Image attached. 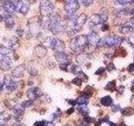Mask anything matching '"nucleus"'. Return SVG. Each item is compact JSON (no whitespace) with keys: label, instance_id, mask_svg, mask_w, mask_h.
I'll list each match as a JSON object with an SVG mask.
<instances>
[{"label":"nucleus","instance_id":"nucleus-51","mask_svg":"<svg viewBox=\"0 0 134 126\" xmlns=\"http://www.w3.org/2000/svg\"></svg>","mask_w":134,"mask_h":126},{"label":"nucleus","instance_id":"nucleus-17","mask_svg":"<svg viewBox=\"0 0 134 126\" xmlns=\"http://www.w3.org/2000/svg\"><path fill=\"white\" fill-rule=\"evenodd\" d=\"M47 53V49L43 45H38L35 48V55L38 58L44 57Z\"/></svg>","mask_w":134,"mask_h":126},{"label":"nucleus","instance_id":"nucleus-46","mask_svg":"<svg viewBox=\"0 0 134 126\" xmlns=\"http://www.w3.org/2000/svg\"><path fill=\"white\" fill-rule=\"evenodd\" d=\"M3 89V82H0V93H1V92H2Z\"/></svg>","mask_w":134,"mask_h":126},{"label":"nucleus","instance_id":"nucleus-9","mask_svg":"<svg viewBox=\"0 0 134 126\" xmlns=\"http://www.w3.org/2000/svg\"><path fill=\"white\" fill-rule=\"evenodd\" d=\"M107 20V16L106 14H92L89 19V27H95L98 24H103Z\"/></svg>","mask_w":134,"mask_h":126},{"label":"nucleus","instance_id":"nucleus-36","mask_svg":"<svg viewBox=\"0 0 134 126\" xmlns=\"http://www.w3.org/2000/svg\"><path fill=\"white\" fill-rule=\"evenodd\" d=\"M115 3H118L121 5H127V4H130L131 3H134V1H121V0H119V1H116Z\"/></svg>","mask_w":134,"mask_h":126},{"label":"nucleus","instance_id":"nucleus-48","mask_svg":"<svg viewBox=\"0 0 134 126\" xmlns=\"http://www.w3.org/2000/svg\"><path fill=\"white\" fill-rule=\"evenodd\" d=\"M0 126H7V124L4 123H0Z\"/></svg>","mask_w":134,"mask_h":126},{"label":"nucleus","instance_id":"nucleus-12","mask_svg":"<svg viewBox=\"0 0 134 126\" xmlns=\"http://www.w3.org/2000/svg\"><path fill=\"white\" fill-rule=\"evenodd\" d=\"M86 39L88 40V43L91 44L92 46H95V47L99 45V43L100 41V38L99 35L94 31H91L90 33H88Z\"/></svg>","mask_w":134,"mask_h":126},{"label":"nucleus","instance_id":"nucleus-26","mask_svg":"<svg viewBox=\"0 0 134 126\" xmlns=\"http://www.w3.org/2000/svg\"><path fill=\"white\" fill-rule=\"evenodd\" d=\"M88 56H88L87 54H84V53L79 55L78 57H77V61L79 63H84L88 59Z\"/></svg>","mask_w":134,"mask_h":126},{"label":"nucleus","instance_id":"nucleus-43","mask_svg":"<svg viewBox=\"0 0 134 126\" xmlns=\"http://www.w3.org/2000/svg\"><path fill=\"white\" fill-rule=\"evenodd\" d=\"M74 111H75V108H71L68 109L66 113H67V114H71V113H72Z\"/></svg>","mask_w":134,"mask_h":126},{"label":"nucleus","instance_id":"nucleus-22","mask_svg":"<svg viewBox=\"0 0 134 126\" xmlns=\"http://www.w3.org/2000/svg\"><path fill=\"white\" fill-rule=\"evenodd\" d=\"M100 103L104 105V106H110V105L112 103V98L110 96L103 97V98L100 99Z\"/></svg>","mask_w":134,"mask_h":126},{"label":"nucleus","instance_id":"nucleus-41","mask_svg":"<svg viewBox=\"0 0 134 126\" xmlns=\"http://www.w3.org/2000/svg\"><path fill=\"white\" fill-rule=\"evenodd\" d=\"M109 29V25L107 24H103L102 26V31H107Z\"/></svg>","mask_w":134,"mask_h":126},{"label":"nucleus","instance_id":"nucleus-28","mask_svg":"<svg viewBox=\"0 0 134 126\" xmlns=\"http://www.w3.org/2000/svg\"><path fill=\"white\" fill-rule=\"evenodd\" d=\"M116 86V81H111L107 83V85L105 87L106 90H114V87Z\"/></svg>","mask_w":134,"mask_h":126},{"label":"nucleus","instance_id":"nucleus-50","mask_svg":"<svg viewBox=\"0 0 134 126\" xmlns=\"http://www.w3.org/2000/svg\"><path fill=\"white\" fill-rule=\"evenodd\" d=\"M132 86H133V87H134V80H133V82H132Z\"/></svg>","mask_w":134,"mask_h":126},{"label":"nucleus","instance_id":"nucleus-39","mask_svg":"<svg viewBox=\"0 0 134 126\" xmlns=\"http://www.w3.org/2000/svg\"><path fill=\"white\" fill-rule=\"evenodd\" d=\"M107 70H108L109 71H113V70H115L116 67H115L114 65L112 64V63H109V64L107 65Z\"/></svg>","mask_w":134,"mask_h":126},{"label":"nucleus","instance_id":"nucleus-23","mask_svg":"<svg viewBox=\"0 0 134 126\" xmlns=\"http://www.w3.org/2000/svg\"><path fill=\"white\" fill-rule=\"evenodd\" d=\"M11 50L9 49V47H7L3 45H0V55L1 56H8Z\"/></svg>","mask_w":134,"mask_h":126},{"label":"nucleus","instance_id":"nucleus-24","mask_svg":"<svg viewBox=\"0 0 134 126\" xmlns=\"http://www.w3.org/2000/svg\"><path fill=\"white\" fill-rule=\"evenodd\" d=\"M79 113L82 114L83 116H86L88 113H89V109L87 108L86 105H81V106H78L77 108Z\"/></svg>","mask_w":134,"mask_h":126},{"label":"nucleus","instance_id":"nucleus-42","mask_svg":"<svg viewBox=\"0 0 134 126\" xmlns=\"http://www.w3.org/2000/svg\"><path fill=\"white\" fill-rule=\"evenodd\" d=\"M129 42L131 43L132 45H134V34H132V35L129 36Z\"/></svg>","mask_w":134,"mask_h":126},{"label":"nucleus","instance_id":"nucleus-29","mask_svg":"<svg viewBox=\"0 0 134 126\" xmlns=\"http://www.w3.org/2000/svg\"><path fill=\"white\" fill-rule=\"evenodd\" d=\"M72 83L75 84V85L76 86H81L82 84V79L81 77H75L73 80H72Z\"/></svg>","mask_w":134,"mask_h":126},{"label":"nucleus","instance_id":"nucleus-31","mask_svg":"<svg viewBox=\"0 0 134 126\" xmlns=\"http://www.w3.org/2000/svg\"><path fill=\"white\" fill-rule=\"evenodd\" d=\"M60 115H61V112H60V110L55 111V113H53V115H52V120L54 121V120L58 119L60 117Z\"/></svg>","mask_w":134,"mask_h":126},{"label":"nucleus","instance_id":"nucleus-10","mask_svg":"<svg viewBox=\"0 0 134 126\" xmlns=\"http://www.w3.org/2000/svg\"><path fill=\"white\" fill-rule=\"evenodd\" d=\"M3 8L6 14H8L10 15H14L18 11L14 1H4L3 3Z\"/></svg>","mask_w":134,"mask_h":126},{"label":"nucleus","instance_id":"nucleus-19","mask_svg":"<svg viewBox=\"0 0 134 126\" xmlns=\"http://www.w3.org/2000/svg\"><path fill=\"white\" fill-rule=\"evenodd\" d=\"M8 46H9V49L11 50L18 49L19 47V41L18 38L16 36H13L9 40V41H8Z\"/></svg>","mask_w":134,"mask_h":126},{"label":"nucleus","instance_id":"nucleus-6","mask_svg":"<svg viewBox=\"0 0 134 126\" xmlns=\"http://www.w3.org/2000/svg\"><path fill=\"white\" fill-rule=\"evenodd\" d=\"M29 32L30 35H38L40 32L41 26V19L39 18L31 19L28 22Z\"/></svg>","mask_w":134,"mask_h":126},{"label":"nucleus","instance_id":"nucleus-35","mask_svg":"<svg viewBox=\"0 0 134 126\" xmlns=\"http://www.w3.org/2000/svg\"><path fill=\"white\" fill-rule=\"evenodd\" d=\"M80 3H81L83 6H90L91 5L92 3H93V1H85V0H83V1H80Z\"/></svg>","mask_w":134,"mask_h":126},{"label":"nucleus","instance_id":"nucleus-18","mask_svg":"<svg viewBox=\"0 0 134 126\" xmlns=\"http://www.w3.org/2000/svg\"><path fill=\"white\" fill-rule=\"evenodd\" d=\"M3 17V20H4V23H5V26L8 29H12L14 27V18H13V15H10L8 14H4Z\"/></svg>","mask_w":134,"mask_h":126},{"label":"nucleus","instance_id":"nucleus-49","mask_svg":"<svg viewBox=\"0 0 134 126\" xmlns=\"http://www.w3.org/2000/svg\"><path fill=\"white\" fill-rule=\"evenodd\" d=\"M3 19V17L1 14H0V22H1V21H2Z\"/></svg>","mask_w":134,"mask_h":126},{"label":"nucleus","instance_id":"nucleus-32","mask_svg":"<svg viewBox=\"0 0 134 126\" xmlns=\"http://www.w3.org/2000/svg\"><path fill=\"white\" fill-rule=\"evenodd\" d=\"M33 104V101L31 100H28V101H24V102H23L22 103H21V105L25 108H29L30 107L31 105Z\"/></svg>","mask_w":134,"mask_h":126},{"label":"nucleus","instance_id":"nucleus-1","mask_svg":"<svg viewBox=\"0 0 134 126\" xmlns=\"http://www.w3.org/2000/svg\"><path fill=\"white\" fill-rule=\"evenodd\" d=\"M88 40L85 35H78L74 37L70 41V49L75 53H81L88 45Z\"/></svg>","mask_w":134,"mask_h":126},{"label":"nucleus","instance_id":"nucleus-7","mask_svg":"<svg viewBox=\"0 0 134 126\" xmlns=\"http://www.w3.org/2000/svg\"><path fill=\"white\" fill-rule=\"evenodd\" d=\"M40 11L41 15L43 17H49L54 14V6L50 2L43 1L40 3Z\"/></svg>","mask_w":134,"mask_h":126},{"label":"nucleus","instance_id":"nucleus-30","mask_svg":"<svg viewBox=\"0 0 134 126\" xmlns=\"http://www.w3.org/2000/svg\"><path fill=\"white\" fill-rule=\"evenodd\" d=\"M28 71L29 72V74L32 75V76H35L38 74V71L36 68H35V67H32V66H29L28 67Z\"/></svg>","mask_w":134,"mask_h":126},{"label":"nucleus","instance_id":"nucleus-21","mask_svg":"<svg viewBox=\"0 0 134 126\" xmlns=\"http://www.w3.org/2000/svg\"><path fill=\"white\" fill-rule=\"evenodd\" d=\"M18 11L20 12L21 14H27L29 11V4L27 3H21L20 6H19L18 8Z\"/></svg>","mask_w":134,"mask_h":126},{"label":"nucleus","instance_id":"nucleus-2","mask_svg":"<svg viewBox=\"0 0 134 126\" xmlns=\"http://www.w3.org/2000/svg\"><path fill=\"white\" fill-rule=\"evenodd\" d=\"M44 46H47L50 49H52L55 52H62L65 49V43L57 37L49 36L47 37L44 41Z\"/></svg>","mask_w":134,"mask_h":126},{"label":"nucleus","instance_id":"nucleus-5","mask_svg":"<svg viewBox=\"0 0 134 126\" xmlns=\"http://www.w3.org/2000/svg\"><path fill=\"white\" fill-rule=\"evenodd\" d=\"M54 56L57 61L60 63V67L63 71H68V66H70V58L69 56L64 51L62 52H55Z\"/></svg>","mask_w":134,"mask_h":126},{"label":"nucleus","instance_id":"nucleus-33","mask_svg":"<svg viewBox=\"0 0 134 126\" xmlns=\"http://www.w3.org/2000/svg\"><path fill=\"white\" fill-rule=\"evenodd\" d=\"M120 110H121V107H120L119 104H114L111 107V111L112 112H117V111H120Z\"/></svg>","mask_w":134,"mask_h":126},{"label":"nucleus","instance_id":"nucleus-40","mask_svg":"<svg viewBox=\"0 0 134 126\" xmlns=\"http://www.w3.org/2000/svg\"><path fill=\"white\" fill-rule=\"evenodd\" d=\"M104 71H105V68H104V67H100V68L95 72V74L96 75H100L102 73H103Z\"/></svg>","mask_w":134,"mask_h":126},{"label":"nucleus","instance_id":"nucleus-13","mask_svg":"<svg viewBox=\"0 0 134 126\" xmlns=\"http://www.w3.org/2000/svg\"><path fill=\"white\" fill-rule=\"evenodd\" d=\"M12 66V61L8 56H2L0 58V69L3 71H8Z\"/></svg>","mask_w":134,"mask_h":126},{"label":"nucleus","instance_id":"nucleus-3","mask_svg":"<svg viewBox=\"0 0 134 126\" xmlns=\"http://www.w3.org/2000/svg\"><path fill=\"white\" fill-rule=\"evenodd\" d=\"M79 9V3L78 1L75 0H70V1H66L65 4V10L68 19L71 21L76 18L75 14Z\"/></svg>","mask_w":134,"mask_h":126},{"label":"nucleus","instance_id":"nucleus-4","mask_svg":"<svg viewBox=\"0 0 134 126\" xmlns=\"http://www.w3.org/2000/svg\"><path fill=\"white\" fill-rule=\"evenodd\" d=\"M121 41L122 40L119 36L111 35L105 37L103 40H100L99 45H105L107 47H115V46L121 44Z\"/></svg>","mask_w":134,"mask_h":126},{"label":"nucleus","instance_id":"nucleus-8","mask_svg":"<svg viewBox=\"0 0 134 126\" xmlns=\"http://www.w3.org/2000/svg\"><path fill=\"white\" fill-rule=\"evenodd\" d=\"M18 87V82H15L13 77L10 76H5L3 80V89L8 93H11L13 91H14Z\"/></svg>","mask_w":134,"mask_h":126},{"label":"nucleus","instance_id":"nucleus-45","mask_svg":"<svg viewBox=\"0 0 134 126\" xmlns=\"http://www.w3.org/2000/svg\"><path fill=\"white\" fill-rule=\"evenodd\" d=\"M13 126H25L24 124H21V123H14L13 124Z\"/></svg>","mask_w":134,"mask_h":126},{"label":"nucleus","instance_id":"nucleus-15","mask_svg":"<svg viewBox=\"0 0 134 126\" xmlns=\"http://www.w3.org/2000/svg\"><path fill=\"white\" fill-rule=\"evenodd\" d=\"M24 71H25V66L23 64V65L14 67L12 71L11 75H12V77L14 78H20L24 76Z\"/></svg>","mask_w":134,"mask_h":126},{"label":"nucleus","instance_id":"nucleus-47","mask_svg":"<svg viewBox=\"0 0 134 126\" xmlns=\"http://www.w3.org/2000/svg\"><path fill=\"white\" fill-rule=\"evenodd\" d=\"M131 22H132V24L134 25V14L132 15V17L131 18Z\"/></svg>","mask_w":134,"mask_h":126},{"label":"nucleus","instance_id":"nucleus-20","mask_svg":"<svg viewBox=\"0 0 134 126\" xmlns=\"http://www.w3.org/2000/svg\"><path fill=\"white\" fill-rule=\"evenodd\" d=\"M120 31L125 35H132V34H133V27L130 24H124L122 25V27L120 29Z\"/></svg>","mask_w":134,"mask_h":126},{"label":"nucleus","instance_id":"nucleus-38","mask_svg":"<svg viewBox=\"0 0 134 126\" xmlns=\"http://www.w3.org/2000/svg\"><path fill=\"white\" fill-rule=\"evenodd\" d=\"M127 71L131 73L134 72V63H132L127 66Z\"/></svg>","mask_w":134,"mask_h":126},{"label":"nucleus","instance_id":"nucleus-25","mask_svg":"<svg viewBox=\"0 0 134 126\" xmlns=\"http://www.w3.org/2000/svg\"><path fill=\"white\" fill-rule=\"evenodd\" d=\"M11 119V115L7 111H3L0 113V119L3 122H7Z\"/></svg>","mask_w":134,"mask_h":126},{"label":"nucleus","instance_id":"nucleus-14","mask_svg":"<svg viewBox=\"0 0 134 126\" xmlns=\"http://www.w3.org/2000/svg\"><path fill=\"white\" fill-rule=\"evenodd\" d=\"M13 112H14V119L17 121H19L21 120V117H22L24 113V108L21 104H16L14 106Z\"/></svg>","mask_w":134,"mask_h":126},{"label":"nucleus","instance_id":"nucleus-11","mask_svg":"<svg viewBox=\"0 0 134 126\" xmlns=\"http://www.w3.org/2000/svg\"><path fill=\"white\" fill-rule=\"evenodd\" d=\"M42 94H43V92H42L41 89L37 87H31L27 91V96L29 98V100H31V101H34L36 98H40V97L42 96Z\"/></svg>","mask_w":134,"mask_h":126},{"label":"nucleus","instance_id":"nucleus-34","mask_svg":"<svg viewBox=\"0 0 134 126\" xmlns=\"http://www.w3.org/2000/svg\"><path fill=\"white\" fill-rule=\"evenodd\" d=\"M47 122L43 120V121H39V122H36L35 124V126H47Z\"/></svg>","mask_w":134,"mask_h":126},{"label":"nucleus","instance_id":"nucleus-16","mask_svg":"<svg viewBox=\"0 0 134 126\" xmlns=\"http://www.w3.org/2000/svg\"><path fill=\"white\" fill-rule=\"evenodd\" d=\"M91 95V93H89V92H84L83 93L75 100L76 101V104L79 105V106H81V105H86L88 101H89Z\"/></svg>","mask_w":134,"mask_h":126},{"label":"nucleus","instance_id":"nucleus-27","mask_svg":"<svg viewBox=\"0 0 134 126\" xmlns=\"http://www.w3.org/2000/svg\"><path fill=\"white\" fill-rule=\"evenodd\" d=\"M134 113L133 109H132L131 108H125L121 110V113L125 116H129V115H132V113Z\"/></svg>","mask_w":134,"mask_h":126},{"label":"nucleus","instance_id":"nucleus-44","mask_svg":"<svg viewBox=\"0 0 134 126\" xmlns=\"http://www.w3.org/2000/svg\"><path fill=\"white\" fill-rule=\"evenodd\" d=\"M67 101H68V103H70L71 105H75V104H76V101H75V100H67Z\"/></svg>","mask_w":134,"mask_h":126},{"label":"nucleus","instance_id":"nucleus-37","mask_svg":"<svg viewBox=\"0 0 134 126\" xmlns=\"http://www.w3.org/2000/svg\"><path fill=\"white\" fill-rule=\"evenodd\" d=\"M84 120H85L86 122H87L88 124H91V123H92V122H95V119H93L92 117H88V116L84 118Z\"/></svg>","mask_w":134,"mask_h":126}]
</instances>
